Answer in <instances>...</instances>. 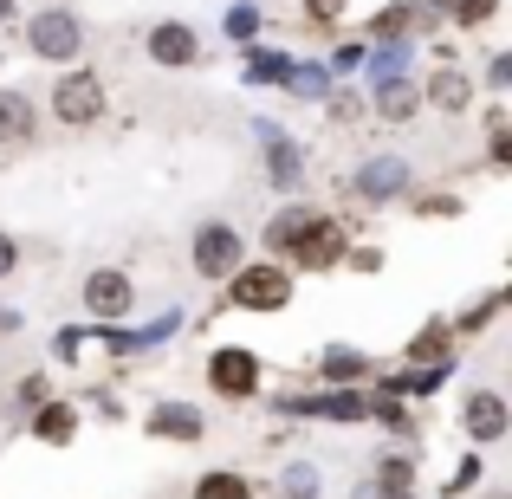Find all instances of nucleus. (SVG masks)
<instances>
[{
	"instance_id": "nucleus-4",
	"label": "nucleus",
	"mask_w": 512,
	"mask_h": 499,
	"mask_svg": "<svg viewBox=\"0 0 512 499\" xmlns=\"http://www.w3.org/2000/svg\"><path fill=\"white\" fill-rule=\"evenodd\" d=\"M227 286H234L240 312H286L292 305V273L286 266H247L240 260L234 273H227Z\"/></svg>"
},
{
	"instance_id": "nucleus-7",
	"label": "nucleus",
	"mask_w": 512,
	"mask_h": 499,
	"mask_svg": "<svg viewBox=\"0 0 512 499\" xmlns=\"http://www.w3.org/2000/svg\"><path fill=\"white\" fill-rule=\"evenodd\" d=\"M78 299H85L91 318H130V312H137V286H130L124 266H98V273H85Z\"/></svg>"
},
{
	"instance_id": "nucleus-22",
	"label": "nucleus",
	"mask_w": 512,
	"mask_h": 499,
	"mask_svg": "<svg viewBox=\"0 0 512 499\" xmlns=\"http://www.w3.org/2000/svg\"><path fill=\"white\" fill-rule=\"evenodd\" d=\"M402 20H409V7H383V20H376V26H383V33H402Z\"/></svg>"
},
{
	"instance_id": "nucleus-13",
	"label": "nucleus",
	"mask_w": 512,
	"mask_h": 499,
	"mask_svg": "<svg viewBox=\"0 0 512 499\" xmlns=\"http://www.w3.org/2000/svg\"><path fill=\"white\" fill-rule=\"evenodd\" d=\"M402 182H409V163H402V156H376V163L363 169V175H357L350 188H357L363 201H383V195H396Z\"/></svg>"
},
{
	"instance_id": "nucleus-17",
	"label": "nucleus",
	"mask_w": 512,
	"mask_h": 499,
	"mask_svg": "<svg viewBox=\"0 0 512 499\" xmlns=\"http://www.w3.org/2000/svg\"><path fill=\"white\" fill-rule=\"evenodd\" d=\"M363 370H370V357H363V350H331V357H325V376H331V383H357Z\"/></svg>"
},
{
	"instance_id": "nucleus-10",
	"label": "nucleus",
	"mask_w": 512,
	"mask_h": 499,
	"mask_svg": "<svg viewBox=\"0 0 512 499\" xmlns=\"http://www.w3.org/2000/svg\"><path fill=\"white\" fill-rule=\"evenodd\" d=\"M39 137V104L33 91H0V150H20V143Z\"/></svg>"
},
{
	"instance_id": "nucleus-21",
	"label": "nucleus",
	"mask_w": 512,
	"mask_h": 499,
	"mask_svg": "<svg viewBox=\"0 0 512 499\" xmlns=\"http://www.w3.org/2000/svg\"><path fill=\"white\" fill-rule=\"evenodd\" d=\"M13 273H20V240L0 234V279H13Z\"/></svg>"
},
{
	"instance_id": "nucleus-3",
	"label": "nucleus",
	"mask_w": 512,
	"mask_h": 499,
	"mask_svg": "<svg viewBox=\"0 0 512 499\" xmlns=\"http://www.w3.org/2000/svg\"><path fill=\"white\" fill-rule=\"evenodd\" d=\"M26 52L46 65H72L78 52H85V20H78L72 7H39L26 13Z\"/></svg>"
},
{
	"instance_id": "nucleus-19",
	"label": "nucleus",
	"mask_w": 512,
	"mask_h": 499,
	"mask_svg": "<svg viewBox=\"0 0 512 499\" xmlns=\"http://www.w3.org/2000/svg\"><path fill=\"white\" fill-rule=\"evenodd\" d=\"M344 7H350V0H305V20H312V26H331Z\"/></svg>"
},
{
	"instance_id": "nucleus-2",
	"label": "nucleus",
	"mask_w": 512,
	"mask_h": 499,
	"mask_svg": "<svg viewBox=\"0 0 512 499\" xmlns=\"http://www.w3.org/2000/svg\"><path fill=\"white\" fill-rule=\"evenodd\" d=\"M104 111H111V91H104V78L91 72V65L59 72V85H52V124L59 130H91V124H104Z\"/></svg>"
},
{
	"instance_id": "nucleus-5",
	"label": "nucleus",
	"mask_w": 512,
	"mask_h": 499,
	"mask_svg": "<svg viewBox=\"0 0 512 499\" xmlns=\"http://www.w3.org/2000/svg\"><path fill=\"white\" fill-rule=\"evenodd\" d=\"M188 260H195L201 279H227L240 260H247V240H240L227 221H201L195 240H188Z\"/></svg>"
},
{
	"instance_id": "nucleus-12",
	"label": "nucleus",
	"mask_w": 512,
	"mask_h": 499,
	"mask_svg": "<svg viewBox=\"0 0 512 499\" xmlns=\"http://www.w3.org/2000/svg\"><path fill=\"white\" fill-rule=\"evenodd\" d=\"M428 104H435L441 117H461L467 104H474V78H467L461 65H435V78H428Z\"/></svg>"
},
{
	"instance_id": "nucleus-15",
	"label": "nucleus",
	"mask_w": 512,
	"mask_h": 499,
	"mask_svg": "<svg viewBox=\"0 0 512 499\" xmlns=\"http://www.w3.org/2000/svg\"><path fill=\"white\" fill-rule=\"evenodd\" d=\"M415 104H422V91H415L409 78H389V85L376 91V111H383L389 124H409V117H415Z\"/></svg>"
},
{
	"instance_id": "nucleus-14",
	"label": "nucleus",
	"mask_w": 512,
	"mask_h": 499,
	"mask_svg": "<svg viewBox=\"0 0 512 499\" xmlns=\"http://www.w3.org/2000/svg\"><path fill=\"white\" fill-rule=\"evenodd\" d=\"M33 435H39V441H52V448H65V441L78 435V415L65 409V402H39V415H33Z\"/></svg>"
},
{
	"instance_id": "nucleus-6",
	"label": "nucleus",
	"mask_w": 512,
	"mask_h": 499,
	"mask_svg": "<svg viewBox=\"0 0 512 499\" xmlns=\"http://www.w3.org/2000/svg\"><path fill=\"white\" fill-rule=\"evenodd\" d=\"M143 52H150V65H163V72H195L201 65V33L188 20H156L150 33H143Z\"/></svg>"
},
{
	"instance_id": "nucleus-23",
	"label": "nucleus",
	"mask_w": 512,
	"mask_h": 499,
	"mask_svg": "<svg viewBox=\"0 0 512 499\" xmlns=\"http://www.w3.org/2000/svg\"><path fill=\"white\" fill-rule=\"evenodd\" d=\"M13 13H20V0H0V26H7V20H13Z\"/></svg>"
},
{
	"instance_id": "nucleus-16",
	"label": "nucleus",
	"mask_w": 512,
	"mask_h": 499,
	"mask_svg": "<svg viewBox=\"0 0 512 499\" xmlns=\"http://www.w3.org/2000/svg\"><path fill=\"white\" fill-rule=\"evenodd\" d=\"M195 499H253V487H247L240 474H227V467H221V474H201V480H195Z\"/></svg>"
},
{
	"instance_id": "nucleus-18",
	"label": "nucleus",
	"mask_w": 512,
	"mask_h": 499,
	"mask_svg": "<svg viewBox=\"0 0 512 499\" xmlns=\"http://www.w3.org/2000/svg\"><path fill=\"white\" fill-rule=\"evenodd\" d=\"M448 13H454L461 26H487L493 13H500V0H448Z\"/></svg>"
},
{
	"instance_id": "nucleus-20",
	"label": "nucleus",
	"mask_w": 512,
	"mask_h": 499,
	"mask_svg": "<svg viewBox=\"0 0 512 499\" xmlns=\"http://www.w3.org/2000/svg\"><path fill=\"white\" fill-rule=\"evenodd\" d=\"M286 493L292 499H312L318 493V474H312V467H292V474H286Z\"/></svg>"
},
{
	"instance_id": "nucleus-1",
	"label": "nucleus",
	"mask_w": 512,
	"mask_h": 499,
	"mask_svg": "<svg viewBox=\"0 0 512 499\" xmlns=\"http://www.w3.org/2000/svg\"><path fill=\"white\" fill-rule=\"evenodd\" d=\"M266 240H273L279 253H292V266H305V273L338 260V221H331V214H312V208H286L266 227Z\"/></svg>"
},
{
	"instance_id": "nucleus-8",
	"label": "nucleus",
	"mask_w": 512,
	"mask_h": 499,
	"mask_svg": "<svg viewBox=\"0 0 512 499\" xmlns=\"http://www.w3.org/2000/svg\"><path fill=\"white\" fill-rule=\"evenodd\" d=\"M208 383H214V396L247 402L253 389H260V357H253V350H240V344L214 350V357H208Z\"/></svg>"
},
{
	"instance_id": "nucleus-11",
	"label": "nucleus",
	"mask_w": 512,
	"mask_h": 499,
	"mask_svg": "<svg viewBox=\"0 0 512 499\" xmlns=\"http://www.w3.org/2000/svg\"><path fill=\"white\" fill-rule=\"evenodd\" d=\"M150 435H163V441H201V435H208V415L188 409V402H156V409H150Z\"/></svg>"
},
{
	"instance_id": "nucleus-9",
	"label": "nucleus",
	"mask_w": 512,
	"mask_h": 499,
	"mask_svg": "<svg viewBox=\"0 0 512 499\" xmlns=\"http://www.w3.org/2000/svg\"><path fill=\"white\" fill-rule=\"evenodd\" d=\"M461 428H467V441H480V448H493V441L512 428V409H506V396L500 389H474V396L461 402Z\"/></svg>"
}]
</instances>
